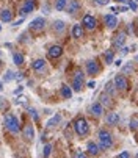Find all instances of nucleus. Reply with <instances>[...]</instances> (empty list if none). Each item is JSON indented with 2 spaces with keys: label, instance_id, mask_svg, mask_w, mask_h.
<instances>
[{
  "label": "nucleus",
  "instance_id": "9",
  "mask_svg": "<svg viewBox=\"0 0 138 158\" xmlns=\"http://www.w3.org/2000/svg\"><path fill=\"white\" fill-rule=\"evenodd\" d=\"M35 10V2L33 0H27V2L24 3V6L20 8V16L24 17V16H27L28 13H32Z\"/></svg>",
  "mask_w": 138,
  "mask_h": 158
},
{
  "label": "nucleus",
  "instance_id": "21",
  "mask_svg": "<svg viewBox=\"0 0 138 158\" xmlns=\"http://www.w3.org/2000/svg\"><path fill=\"white\" fill-rule=\"evenodd\" d=\"M60 121H61V116L60 114H55L50 121H47V124H45V127L47 128H52V127H55L57 124H60Z\"/></svg>",
  "mask_w": 138,
  "mask_h": 158
},
{
  "label": "nucleus",
  "instance_id": "6",
  "mask_svg": "<svg viewBox=\"0 0 138 158\" xmlns=\"http://www.w3.org/2000/svg\"><path fill=\"white\" fill-rule=\"evenodd\" d=\"M86 71H88V74L89 75H97L99 72H101V66L97 64V61L96 60H91V61H88L86 63Z\"/></svg>",
  "mask_w": 138,
  "mask_h": 158
},
{
  "label": "nucleus",
  "instance_id": "43",
  "mask_svg": "<svg viewBox=\"0 0 138 158\" xmlns=\"http://www.w3.org/2000/svg\"><path fill=\"white\" fill-rule=\"evenodd\" d=\"M135 33L138 35V20H136V30H135Z\"/></svg>",
  "mask_w": 138,
  "mask_h": 158
},
{
  "label": "nucleus",
  "instance_id": "15",
  "mask_svg": "<svg viewBox=\"0 0 138 158\" xmlns=\"http://www.w3.org/2000/svg\"><path fill=\"white\" fill-rule=\"evenodd\" d=\"M82 8V5H80V2L79 0H69V5H67V11L71 13V14H75V13H79V10Z\"/></svg>",
  "mask_w": 138,
  "mask_h": 158
},
{
  "label": "nucleus",
  "instance_id": "5",
  "mask_svg": "<svg viewBox=\"0 0 138 158\" xmlns=\"http://www.w3.org/2000/svg\"><path fill=\"white\" fill-rule=\"evenodd\" d=\"M83 72L80 69L75 71L74 74V80H72V88H74V91H82V86H83Z\"/></svg>",
  "mask_w": 138,
  "mask_h": 158
},
{
  "label": "nucleus",
  "instance_id": "47",
  "mask_svg": "<svg viewBox=\"0 0 138 158\" xmlns=\"http://www.w3.org/2000/svg\"><path fill=\"white\" fill-rule=\"evenodd\" d=\"M0 67H2V61H0Z\"/></svg>",
  "mask_w": 138,
  "mask_h": 158
},
{
  "label": "nucleus",
  "instance_id": "2",
  "mask_svg": "<svg viewBox=\"0 0 138 158\" xmlns=\"http://www.w3.org/2000/svg\"><path fill=\"white\" fill-rule=\"evenodd\" d=\"M5 127L11 131V133H17L19 131V128H20V125H19V119L14 116V114H6L5 116Z\"/></svg>",
  "mask_w": 138,
  "mask_h": 158
},
{
  "label": "nucleus",
  "instance_id": "46",
  "mask_svg": "<svg viewBox=\"0 0 138 158\" xmlns=\"http://www.w3.org/2000/svg\"><path fill=\"white\" fill-rule=\"evenodd\" d=\"M0 31H2V25H0Z\"/></svg>",
  "mask_w": 138,
  "mask_h": 158
},
{
  "label": "nucleus",
  "instance_id": "12",
  "mask_svg": "<svg viewBox=\"0 0 138 158\" xmlns=\"http://www.w3.org/2000/svg\"><path fill=\"white\" fill-rule=\"evenodd\" d=\"M104 20H105V24H107V27L110 30L116 28V25H118V19H116V16H113V14H107L104 17Z\"/></svg>",
  "mask_w": 138,
  "mask_h": 158
},
{
  "label": "nucleus",
  "instance_id": "17",
  "mask_svg": "<svg viewBox=\"0 0 138 158\" xmlns=\"http://www.w3.org/2000/svg\"><path fill=\"white\" fill-rule=\"evenodd\" d=\"M61 53H63V49L60 46H52L47 52L49 58H58V56H61Z\"/></svg>",
  "mask_w": 138,
  "mask_h": 158
},
{
  "label": "nucleus",
  "instance_id": "27",
  "mask_svg": "<svg viewBox=\"0 0 138 158\" xmlns=\"http://www.w3.org/2000/svg\"><path fill=\"white\" fill-rule=\"evenodd\" d=\"M105 93H107L108 96H113V94H114V83H113V81H108V83L105 85Z\"/></svg>",
  "mask_w": 138,
  "mask_h": 158
},
{
  "label": "nucleus",
  "instance_id": "18",
  "mask_svg": "<svg viewBox=\"0 0 138 158\" xmlns=\"http://www.w3.org/2000/svg\"><path fill=\"white\" fill-rule=\"evenodd\" d=\"M32 67H33L36 72H42L44 67H45V61H44V60H36V61H33Z\"/></svg>",
  "mask_w": 138,
  "mask_h": 158
},
{
  "label": "nucleus",
  "instance_id": "23",
  "mask_svg": "<svg viewBox=\"0 0 138 158\" xmlns=\"http://www.w3.org/2000/svg\"><path fill=\"white\" fill-rule=\"evenodd\" d=\"M54 30H55L57 33H61V31L64 30V22H63V20H55V22H54Z\"/></svg>",
  "mask_w": 138,
  "mask_h": 158
},
{
  "label": "nucleus",
  "instance_id": "14",
  "mask_svg": "<svg viewBox=\"0 0 138 158\" xmlns=\"http://www.w3.org/2000/svg\"><path fill=\"white\" fill-rule=\"evenodd\" d=\"M83 25H85L86 28H89V30H93V28L96 27V19L91 16V14H85V17H83Z\"/></svg>",
  "mask_w": 138,
  "mask_h": 158
},
{
  "label": "nucleus",
  "instance_id": "35",
  "mask_svg": "<svg viewBox=\"0 0 138 158\" xmlns=\"http://www.w3.org/2000/svg\"><path fill=\"white\" fill-rule=\"evenodd\" d=\"M127 3H129V8H132L133 11L138 8V5H136V2H133V0H127Z\"/></svg>",
  "mask_w": 138,
  "mask_h": 158
},
{
  "label": "nucleus",
  "instance_id": "3",
  "mask_svg": "<svg viewBox=\"0 0 138 158\" xmlns=\"http://www.w3.org/2000/svg\"><path fill=\"white\" fill-rule=\"evenodd\" d=\"M74 128H75V133L79 136H86L88 131H89V127H88V122H86L85 118H79L74 122Z\"/></svg>",
  "mask_w": 138,
  "mask_h": 158
},
{
  "label": "nucleus",
  "instance_id": "16",
  "mask_svg": "<svg viewBox=\"0 0 138 158\" xmlns=\"http://www.w3.org/2000/svg\"><path fill=\"white\" fill-rule=\"evenodd\" d=\"M44 25H45V20H44L42 17H36V19H33V20H32V24H30L32 30H41V28H44Z\"/></svg>",
  "mask_w": 138,
  "mask_h": 158
},
{
  "label": "nucleus",
  "instance_id": "31",
  "mask_svg": "<svg viewBox=\"0 0 138 158\" xmlns=\"http://www.w3.org/2000/svg\"><path fill=\"white\" fill-rule=\"evenodd\" d=\"M50 150H52V146H50V144H45V147H44V152H42L44 158H47V156L50 155Z\"/></svg>",
  "mask_w": 138,
  "mask_h": 158
},
{
  "label": "nucleus",
  "instance_id": "36",
  "mask_svg": "<svg viewBox=\"0 0 138 158\" xmlns=\"http://www.w3.org/2000/svg\"><path fill=\"white\" fill-rule=\"evenodd\" d=\"M118 158H130V153H129L127 150H124V152H121V153L118 155Z\"/></svg>",
  "mask_w": 138,
  "mask_h": 158
},
{
  "label": "nucleus",
  "instance_id": "1",
  "mask_svg": "<svg viewBox=\"0 0 138 158\" xmlns=\"http://www.w3.org/2000/svg\"><path fill=\"white\" fill-rule=\"evenodd\" d=\"M99 144H101V149L102 150H107L113 146V136L111 133L107 131V130H101L99 131Z\"/></svg>",
  "mask_w": 138,
  "mask_h": 158
},
{
  "label": "nucleus",
  "instance_id": "30",
  "mask_svg": "<svg viewBox=\"0 0 138 158\" xmlns=\"http://www.w3.org/2000/svg\"><path fill=\"white\" fill-rule=\"evenodd\" d=\"M72 158H88V155H86L85 152H82V150H75Z\"/></svg>",
  "mask_w": 138,
  "mask_h": 158
},
{
  "label": "nucleus",
  "instance_id": "32",
  "mask_svg": "<svg viewBox=\"0 0 138 158\" xmlns=\"http://www.w3.org/2000/svg\"><path fill=\"white\" fill-rule=\"evenodd\" d=\"M124 74H130V72H133V66H132V63H127L126 66H124Z\"/></svg>",
  "mask_w": 138,
  "mask_h": 158
},
{
  "label": "nucleus",
  "instance_id": "34",
  "mask_svg": "<svg viewBox=\"0 0 138 158\" xmlns=\"http://www.w3.org/2000/svg\"><path fill=\"white\" fill-rule=\"evenodd\" d=\"M136 128H138V119L130 121V130H136Z\"/></svg>",
  "mask_w": 138,
  "mask_h": 158
},
{
  "label": "nucleus",
  "instance_id": "7",
  "mask_svg": "<svg viewBox=\"0 0 138 158\" xmlns=\"http://www.w3.org/2000/svg\"><path fill=\"white\" fill-rule=\"evenodd\" d=\"M22 136H24L25 141H33V138H35V128H33L32 124H27L24 127V130H22Z\"/></svg>",
  "mask_w": 138,
  "mask_h": 158
},
{
  "label": "nucleus",
  "instance_id": "22",
  "mask_svg": "<svg viewBox=\"0 0 138 158\" xmlns=\"http://www.w3.org/2000/svg\"><path fill=\"white\" fill-rule=\"evenodd\" d=\"M104 58H105V63H107V64H113V60H114L113 50H107V52L104 53Z\"/></svg>",
  "mask_w": 138,
  "mask_h": 158
},
{
  "label": "nucleus",
  "instance_id": "37",
  "mask_svg": "<svg viewBox=\"0 0 138 158\" xmlns=\"http://www.w3.org/2000/svg\"><path fill=\"white\" fill-rule=\"evenodd\" d=\"M96 3H97V5H108L110 0H96Z\"/></svg>",
  "mask_w": 138,
  "mask_h": 158
},
{
  "label": "nucleus",
  "instance_id": "48",
  "mask_svg": "<svg viewBox=\"0 0 138 158\" xmlns=\"http://www.w3.org/2000/svg\"><path fill=\"white\" fill-rule=\"evenodd\" d=\"M136 158H138V153H136Z\"/></svg>",
  "mask_w": 138,
  "mask_h": 158
},
{
  "label": "nucleus",
  "instance_id": "10",
  "mask_svg": "<svg viewBox=\"0 0 138 158\" xmlns=\"http://www.w3.org/2000/svg\"><path fill=\"white\" fill-rule=\"evenodd\" d=\"M86 149H88V155H91V156H97L101 153V149H99V146L94 141H89L86 144Z\"/></svg>",
  "mask_w": 138,
  "mask_h": 158
},
{
  "label": "nucleus",
  "instance_id": "33",
  "mask_svg": "<svg viewBox=\"0 0 138 158\" xmlns=\"http://www.w3.org/2000/svg\"><path fill=\"white\" fill-rule=\"evenodd\" d=\"M28 113H30V116H32L35 121H38V113H36V110H35V108H30V110H28Z\"/></svg>",
  "mask_w": 138,
  "mask_h": 158
},
{
  "label": "nucleus",
  "instance_id": "26",
  "mask_svg": "<svg viewBox=\"0 0 138 158\" xmlns=\"http://www.w3.org/2000/svg\"><path fill=\"white\" fill-rule=\"evenodd\" d=\"M13 61H14V64H17V66L24 64V55H20V53H14V55H13Z\"/></svg>",
  "mask_w": 138,
  "mask_h": 158
},
{
  "label": "nucleus",
  "instance_id": "42",
  "mask_svg": "<svg viewBox=\"0 0 138 158\" xmlns=\"http://www.w3.org/2000/svg\"><path fill=\"white\" fill-rule=\"evenodd\" d=\"M116 2H119V3H126L127 0H116Z\"/></svg>",
  "mask_w": 138,
  "mask_h": 158
},
{
  "label": "nucleus",
  "instance_id": "39",
  "mask_svg": "<svg viewBox=\"0 0 138 158\" xmlns=\"http://www.w3.org/2000/svg\"><path fill=\"white\" fill-rule=\"evenodd\" d=\"M22 91H24V86H19L16 91H14V94H19V93H22Z\"/></svg>",
  "mask_w": 138,
  "mask_h": 158
},
{
  "label": "nucleus",
  "instance_id": "40",
  "mask_svg": "<svg viewBox=\"0 0 138 158\" xmlns=\"http://www.w3.org/2000/svg\"><path fill=\"white\" fill-rule=\"evenodd\" d=\"M94 86H96L94 81H89V83H88V88H94Z\"/></svg>",
  "mask_w": 138,
  "mask_h": 158
},
{
  "label": "nucleus",
  "instance_id": "25",
  "mask_svg": "<svg viewBox=\"0 0 138 158\" xmlns=\"http://www.w3.org/2000/svg\"><path fill=\"white\" fill-rule=\"evenodd\" d=\"M67 5V0H55V8L57 11H63Z\"/></svg>",
  "mask_w": 138,
  "mask_h": 158
},
{
  "label": "nucleus",
  "instance_id": "24",
  "mask_svg": "<svg viewBox=\"0 0 138 158\" xmlns=\"http://www.w3.org/2000/svg\"><path fill=\"white\" fill-rule=\"evenodd\" d=\"M72 35H74V38H82V36H83V28H82V25H74Z\"/></svg>",
  "mask_w": 138,
  "mask_h": 158
},
{
  "label": "nucleus",
  "instance_id": "20",
  "mask_svg": "<svg viewBox=\"0 0 138 158\" xmlns=\"http://www.w3.org/2000/svg\"><path fill=\"white\" fill-rule=\"evenodd\" d=\"M0 19H2V22H11L13 20V13L10 10H5V11H2V14H0Z\"/></svg>",
  "mask_w": 138,
  "mask_h": 158
},
{
  "label": "nucleus",
  "instance_id": "38",
  "mask_svg": "<svg viewBox=\"0 0 138 158\" xmlns=\"http://www.w3.org/2000/svg\"><path fill=\"white\" fill-rule=\"evenodd\" d=\"M22 22H24V17H20L19 20H16V22H13V27H17V25H20Z\"/></svg>",
  "mask_w": 138,
  "mask_h": 158
},
{
  "label": "nucleus",
  "instance_id": "4",
  "mask_svg": "<svg viewBox=\"0 0 138 158\" xmlns=\"http://www.w3.org/2000/svg\"><path fill=\"white\" fill-rule=\"evenodd\" d=\"M113 83H114V86H116L119 91H127L129 89V81H127V78L123 74H118L116 77H114Z\"/></svg>",
  "mask_w": 138,
  "mask_h": 158
},
{
  "label": "nucleus",
  "instance_id": "28",
  "mask_svg": "<svg viewBox=\"0 0 138 158\" xmlns=\"http://www.w3.org/2000/svg\"><path fill=\"white\" fill-rule=\"evenodd\" d=\"M99 100H101L99 103H101L102 106H104V105H110V103H111V102H110V96H108L107 93H104V94L101 96V99H99Z\"/></svg>",
  "mask_w": 138,
  "mask_h": 158
},
{
  "label": "nucleus",
  "instance_id": "29",
  "mask_svg": "<svg viewBox=\"0 0 138 158\" xmlns=\"http://www.w3.org/2000/svg\"><path fill=\"white\" fill-rule=\"evenodd\" d=\"M14 77H16V74L13 72V71H6V74H5V77H3V81H11V80H14Z\"/></svg>",
  "mask_w": 138,
  "mask_h": 158
},
{
  "label": "nucleus",
  "instance_id": "11",
  "mask_svg": "<svg viewBox=\"0 0 138 158\" xmlns=\"http://www.w3.org/2000/svg\"><path fill=\"white\" fill-rule=\"evenodd\" d=\"M89 111H91V114H93V116L99 118V116H102V113H104V106L99 102H94L93 105L89 106Z\"/></svg>",
  "mask_w": 138,
  "mask_h": 158
},
{
  "label": "nucleus",
  "instance_id": "44",
  "mask_svg": "<svg viewBox=\"0 0 138 158\" xmlns=\"http://www.w3.org/2000/svg\"><path fill=\"white\" fill-rule=\"evenodd\" d=\"M0 89H3V85L2 83H0Z\"/></svg>",
  "mask_w": 138,
  "mask_h": 158
},
{
  "label": "nucleus",
  "instance_id": "13",
  "mask_svg": "<svg viewBox=\"0 0 138 158\" xmlns=\"http://www.w3.org/2000/svg\"><path fill=\"white\" fill-rule=\"evenodd\" d=\"M124 42H126V33L123 31V33H119V35H116L114 36V39H113V46L114 47H119V49H123L124 47Z\"/></svg>",
  "mask_w": 138,
  "mask_h": 158
},
{
  "label": "nucleus",
  "instance_id": "45",
  "mask_svg": "<svg viewBox=\"0 0 138 158\" xmlns=\"http://www.w3.org/2000/svg\"><path fill=\"white\" fill-rule=\"evenodd\" d=\"M135 61H136V63H138V55H136V58H135Z\"/></svg>",
  "mask_w": 138,
  "mask_h": 158
},
{
  "label": "nucleus",
  "instance_id": "19",
  "mask_svg": "<svg viewBox=\"0 0 138 158\" xmlns=\"http://www.w3.org/2000/svg\"><path fill=\"white\" fill-rule=\"evenodd\" d=\"M61 94H63L64 99H71V97H72V89L69 88L67 85H63V86H61Z\"/></svg>",
  "mask_w": 138,
  "mask_h": 158
},
{
  "label": "nucleus",
  "instance_id": "8",
  "mask_svg": "<svg viewBox=\"0 0 138 158\" xmlns=\"http://www.w3.org/2000/svg\"><path fill=\"white\" fill-rule=\"evenodd\" d=\"M119 121H121V118H119L118 113H108L107 118H105V124H107V125H111V127H114L116 124H119Z\"/></svg>",
  "mask_w": 138,
  "mask_h": 158
},
{
  "label": "nucleus",
  "instance_id": "41",
  "mask_svg": "<svg viewBox=\"0 0 138 158\" xmlns=\"http://www.w3.org/2000/svg\"><path fill=\"white\" fill-rule=\"evenodd\" d=\"M126 53H129V49L127 47H123V55H126Z\"/></svg>",
  "mask_w": 138,
  "mask_h": 158
}]
</instances>
